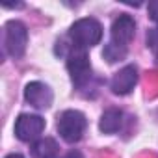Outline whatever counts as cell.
Here are the masks:
<instances>
[{
  "instance_id": "2",
  "label": "cell",
  "mask_w": 158,
  "mask_h": 158,
  "mask_svg": "<svg viewBox=\"0 0 158 158\" xmlns=\"http://www.w3.org/2000/svg\"><path fill=\"white\" fill-rule=\"evenodd\" d=\"M88 127V119L82 112L78 110H65L58 117V132L63 141L76 143L84 136V130Z\"/></svg>"
},
{
  "instance_id": "3",
  "label": "cell",
  "mask_w": 158,
  "mask_h": 158,
  "mask_svg": "<svg viewBox=\"0 0 158 158\" xmlns=\"http://www.w3.org/2000/svg\"><path fill=\"white\" fill-rule=\"evenodd\" d=\"M28 45V30L21 21H8L4 26V50L13 60L23 58Z\"/></svg>"
},
{
  "instance_id": "14",
  "label": "cell",
  "mask_w": 158,
  "mask_h": 158,
  "mask_svg": "<svg viewBox=\"0 0 158 158\" xmlns=\"http://www.w3.org/2000/svg\"><path fill=\"white\" fill-rule=\"evenodd\" d=\"M61 158H84V154H82L80 151H74V149H73V151H69V152H67L65 156H61Z\"/></svg>"
},
{
  "instance_id": "12",
  "label": "cell",
  "mask_w": 158,
  "mask_h": 158,
  "mask_svg": "<svg viewBox=\"0 0 158 158\" xmlns=\"http://www.w3.org/2000/svg\"><path fill=\"white\" fill-rule=\"evenodd\" d=\"M147 47H151V48H158V24L147 32Z\"/></svg>"
},
{
  "instance_id": "6",
  "label": "cell",
  "mask_w": 158,
  "mask_h": 158,
  "mask_svg": "<svg viewBox=\"0 0 158 158\" xmlns=\"http://www.w3.org/2000/svg\"><path fill=\"white\" fill-rule=\"evenodd\" d=\"M138 84V69L136 65H125L119 69L110 80V89L115 95H128Z\"/></svg>"
},
{
  "instance_id": "16",
  "label": "cell",
  "mask_w": 158,
  "mask_h": 158,
  "mask_svg": "<svg viewBox=\"0 0 158 158\" xmlns=\"http://www.w3.org/2000/svg\"><path fill=\"white\" fill-rule=\"evenodd\" d=\"M156 65H158V50H156Z\"/></svg>"
},
{
  "instance_id": "8",
  "label": "cell",
  "mask_w": 158,
  "mask_h": 158,
  "mask_svg": "<svg viewBox=\"0 0 158 158\" xmlns=\"http://www.w3.org/2000/svg\"><path fill=\"white\" fill-rule=\"evenodd\" d=\"M134 34H136V23H134V19L130 15H119L114 21V24H112V39L110 41L127 48V45L132 41Z\"/></svg>"
},
{
  "instance_id": "10",
  "label": "cell",
  "mask_w": 158,
  "mask_h": 158,
  "mask_svg": "<svg viewBox=\"0 0 158 158\" xmlns=\"http://www.w3.org/2000/svg\"><path fill=\"white\" fill-rule=\"evenodd\" d=\"M58 141L54 138H41L32 147L34 158H58Z\"/></svg>"
},
{
  "instance_id": "9",
  "label": "cell",
  "mask_w": 158,
  "mask_h": 158,
  "mask_svg": "<svg viewBox=\"0 0 158 158\" xmlns=\"http://www.w3.org/2000/svg\"><path fill=\"white\" fill-rule=\"evenodd\" d=\"M121 123H123V112L117 110V108H108V110L101 115L99 128H101V132H104V134H115V132L121 128Z\"/></svg>"
},
{
  "instance_id": "1",
  "label": "cell",
  "mask_w": 158,
  "mask_h": 158,
  "mask_svg": "<svg viewBox=\"0 0 158 158\" xmlns=\"http://www.w3.org/2000/svg\"><path fill=\"white\" fill-rule=\"evenodd\" d=\"M69 39L73 41V47L76 48H88L102 39V26L97 19L93 17H84L78 19L71 28H69Z\"/></svg>"
},
{
  "instance_id": "15",
  "label": "cell",
  "mask_w": 158,
  "mask_h": 158,
  "mask_svg": "<svg viewBox=\"0 0 158 158\" xmlns=\"http://www.w3.org/2000/svg\"><path fill=\"white\" fill-rule=\"evenodd\" d=\"M6 158H24L23 154H17V152H13V154H8Z\"/></svg>"
},
{
  "instance_id": "13",
  "label": "cell",
  "mask_w": 158,
  "mask_h": 158,
  "mask_svg": "<svg viewBox=\"0 0 158 158\" xmlns=\"http://www.w3.org/2000/svg\"><path fill=\"white\" fill-rule=\"evenodd\" d=\"M147 10H149V17L158 24V0H151L149 6H147Z\"/></svg>"
},
{
  "instance_id": "7",
  "label": "cell",
  "mask_w": 158,
  "mask_h": 158,
  "mask_svg": "<svg viewBox=\"0 0 158 158\" xmlns=\"http://www.w3.org/2000/svg\"><path fill=\"white\" fill-rule=\"evenodd\" d=\"M24 99L34 108L47 110V108H50L54 95H52V89L47 84H43V82H30L24 88Z\"/></svg>"
},
{
  "instance_id": "4",
  "label": "cell",
  "mask_w": 158,
  "mask_h": 158,
  "mask_svg": "<svg viewBox=\"0 0 158 158\" xmlns=\"http://www.w3.org/2000/svg\"><path fill=\"white\" fill-rule=\"evenodd\" d=\"M67 71L71 74L73 84L78 89L84 88L91 80V63L84 48L73 47V50L67 54Z\"/></svg>"
},
{
  "instance_id": "11",
  "label": "cell",
  "mask_w": 158,
  "mask_h": 158,
  "mask_svg": "<svg viewBox=\"0 0 158 158\" xmlns=\"http://www.w3.org/2000/svg\"><path fill=\"white\" fill-rule=\"evenodd\" d=\"M102 56H104V60H108L110 63H114V61H119V60H123L127 56V48L119 47V45H115L112 41H108V45H104Z\"/></svg>"
},
{
  "instance_id": "5",
  "label": "cell",
  "mask_w": 158,
  "mask_h": 158,
  "mask_svg": "<svg viewBox=\"0 0 158 158\" xmlns=\"http://www.w3.org/2000/svg\"><path fill=\"white\" fill-rule=\"evenodd\" d=\"M45 130V119L37 114H21L15 121V136L21 141H37Z\"/></svg>"
}]
</instances>
